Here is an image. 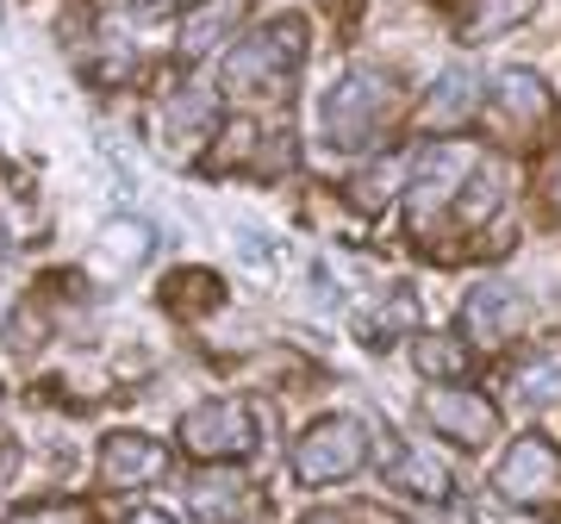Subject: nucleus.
I'll use <instances>...</instances> for the list:
<instances>
[{
	"label": "nucleus",
	"instance_id": "f257e3e1",
	"mask_svg": "<svg viewBox=\"0 0 561 524\" xmlns=\"http://www.w3.org/2000/svg\"><path fill=\"white\" fill-rule=\"evenodd\" d=\"M300 62H306V20H268L256 32H243L231 50H225V94L231 101H268L275 106L294 81H300Z\"/></svg>",
	"mask_w": 561,
	"mask_h": 524
},
{
	"label": "nucleus",
	"instance_id": "f03ea898",
	"mask_svg": "<svg viewBox=\"0 0 561 524\" xmlns=\"http://www.w3.org/2000/svg\"><path fill=\"white\" fill-rule=\"evenodd\" d=\"M393 101H400V76H387V69H343L331 88H324V138L337 144V150H368V144L381 138V125L393 119Z\"/></svg>",
	"mask_w": 561,
	"mask_h": 524
},
{
	"label": "nucleus",
	"instance_id": "7ed1b4c3",
	"mask_svg": "<svg viewBox=\"0 0 561 524\" xmlns=\"http://www.w3.org/2000/svg\"><path fill=\"white\" fill-rule=\"evenodd\" d=\"M368 468V431L350 412H331V419L306 424L300 444H294V481L300 487H337L356 481Z\"/></svg>",
	"mask_w": 561,
	"mask_h": 524
},
{
	"label": "nucleus",
	"instance_id": "20e7f679",
	"mask_svg": "<svg viewBox=\"0 0 561 524\" xmlns=\"http://www.w3.org/2000/svg\"><path fill=\"white\" fill-rule=\"evenodd\" d=\"M474 162L481 157H474L468 144H431V150H419L412 182H405V225H412V231H431V219L456 206L461 182L474 175Z\"/></svg>",
	"mask_w": 561,
	"mask_h": 524
},
{
	"label": "nucleus",
	"instance_id": "39448f33",
	"mask_svg": "<svg viewBox=\"0 0 561 524\" xmlns=\"http://www.w3.org/2000/svg\"><path fill=\"white\" fill-rule=\"evenodd\" d=\"M181 449L194 463H243L256 449V412L243 400H206L181 412Z\"/></svg>",
	"mask_w": 561,
	"mask_h": 524
},
{
	"label": "nucleus",
	"instance_id": "423d86ee",
	"mask_svg": "<svg viewBox=\"0 0 561 524\" xmlns=\"http://www.w3.org/2000/svg\"><path fill=\"white\" fill-rule=\"evenodd\" d=\"M213 132H219V101L206 94L201 81H175V88L157 101V144H162L169 162L201 157Z\"/></svg>",
	"mask_w": 561,
	"mask_h": 524
},
{
	"label": "nucleus",
	"instance_id": "0eeeda50",
	"mask_svg": "<svg viewBox=\"0 0 561 524\" xmlns=\"http://www.w3.org/2000/svg\"><path fill=\"white\" fill-rule=\"evenodd\" d=\"M493 493L505 505H542L549 493H561V449L542 431H524L493 468Z\"/></svg>",
	"mask_w": 561,
	"mask_h": 524
},
{
	"label": "nucleus",
	"instance_id": "6e6552de",
	"mask_svg": "<svg viewBox=\"0 0 561 524\" xmlns=\"http://www.w3.org/2000/svg\"><path fill=\"white\" fill-rule=\"evenodd\" d=\"M524 319H530V300L512 282H481L461 300V338L474 350H505L524 331Z\"/></svg>",
	"mask_w": 561,
	"mask_h": 524
},
{
	"label": "nucleus",
	"instance_id": "1a4fd4ad",
	"mask_svg": "<svg viewBox=\"0 0 561 524\" xmlns=\"http://www.w3.org/2000/svg\"><path fill=\"white\" fill-rule=\"evenodd\" d=\"M424 419L431 431H443L456 449H486L500 437V406L474 394V387H437L431 400H424Z\"/></svg>",
	"mask_w": 561,
	"mask_h": 524
},
{
	"label": "nucleus",
	"instance_id": "9d476101",
	"mask_svg": "<svg viewBox=\"0 0 561 524\" xmlns=\"http://www.w3.org/2000/svg\"><path fill=\"white\" fill-rule=\"evenodd\" d=\"M169 475V449L157 437H144V431H113L101 444V487L113 493H138V487L162 481Z\"/></svg>",
	"mask_w": 561,
	"mask_h": 524
},
{
	"label": "nucleus",
	"instance_id": "9b49d317",
	"mask_svg": "<svg viewBox=\"0 0 561 524\" xmlns=\"http://www.w3.org/2000/svg\"><path fill=\"white\" fill-rule=\"evenodd\" d=\"M387 487L405 493V500H419V505H449V500H456V475H449V463H443L431 444H412V437L393 449V463H387Z\"/></svg>",
	"mask_w": 561,
	"mask_h": 524
},
{
	"label": "nucleus",
	"instance_id": "f8f14e48",
	"mask_svg": "<svg viewBox=\"0 0 561 524\" xmlns=\"http://www.w3.org/2000/svg\"><path fill=\"white\" fill-rule=\"evenodd\" d=\"M243 20H250V0H194V13L181 20V62L219 57L243 32Z\"/></svg>",
	"mask_w": 561,
	"mask_h": 524
},
{
	"label": "nucleus",
	"instance_id": "ddd939ff",
	"mask_svg": "<svg viewBox=\"0 0 561 524\" xmlns=\"http://www.w3.org/2000/svg\"><path fill=\"white\" fill-rule=\"evenodd\" d=\"M474 119H481V81L468 76V69H443L419 106V125L424 132H461V125H474Z\"/></svg>",
	"mask_w": 561,
	"mask_h": 524
},
{
	"label": "nucleus",
	"instance_id": "4468645a",
	"mask_svg": "<svg viewBox=\"0 0 561 524\" xmlns=\"http://www.w3.org/2000/svg\"><path fill=\"white\" fill-rule=\"evenodd\" d=\"M493 113H500L505 125H518V132L542 125L549 119V81H542L537 69H500V76H493Z\"/></svg>",
	"mask_w": 561,
	"mask_h": 524
},
{
	"label": "nucleus",
	"instance_id": "2eb2a0df",
	"mask_svg": "<svg viewBox=\"0 0 561 524\" xmlns=\"http://www.w3.org/2000/svg\"><path fill=\"white\" fill-rule=\"evenodd\" d=\"M187 512H194V524H243L250 519V493L231 475H194L187 481Z\"/></svg>",
	"mask_w": 561,
	"mask_h": 524
},
{
	"label": "nucleus",
	"instance_id": "dca6fc26",
	"mask_svg": "<svg viewBox=\"0 0 561 524\" xmlns=\"http://www.w3.org/2000/svg\"><path fill=\"white\" fill-rule=\"evenodd\" d=\"M512 400L518 406H561V338L530 350V356L512 368Z\"/></svg>",
	"mask_w": 561,
	"mask_h": 524
},
{
	"label": "nucleus",
	"instance_id": "f3484780",
	"mask_svg": "<svg viewBox=\"0 0 561 524\" xmlns=\"http://www.w3.org/2000/svg\"><path fill=\"white\" fill-rule=\"evenodd\" d=\"M537 13V0H468L456 20V38L461 44H486V38H505L512 25H524Z\"/></svg>",
	"mask_w": 561,
	"mask_h": 524
},
{
	"label": "nucleus",
	"instance_id": "a211bd4d",
	"mask_svg": "<svg viewBox=\"0 0 561 524\" xmlns=\"http://www.w3.org/2000/svg\"><path fill=\"white\" fill-rule=\"evenodd\" d=\"M94 250H101V262L113 269V275H125V269L150 262V250H157V231H150L144 219H106L101 238H94Z\"/></svg>",
	"mask_w": 561,
	"mask_h": 524
},
{
	"label": "nucleus",
	"instance_id": "6ab92c4d",
	"mask_svg": "<svg viewBox=\"0 0 561 524\" xmlns=\"http://www.w3.org/2000/svg\"><path fill=\"white\" fill-rule=\"evenodd\" d=\"M412 368H419L424 381L456 387L468 375V350L456 338H443V331H412Z\"/></svg>",
	"mask_w": 561,
	"mask_h": 524
},
{
	"label": "nucleus",
	"instance_id": "aec40b11",
	"mask_svg": "<svg viewBox=\"0 0 561 524\" xmlns=\"http://www.w3.org/2000/svg\"><path fill=\"white\" fill-rule=\"evenodd\" d=\"M456 213H461V225H481V219H493L505 206V169H481L474 162V182H461V194H456Z\"/></svg>",
	"mask_w": 561,
	"mask_h": 524
},
{
	"label": "nucleus",
	"instance_id": "412c9836",
	"mask_svg": "<svg viewBox=\"0 0 561 524\" xmlns=\"http://www.w3.org/2000/svg\"><path fill=\"white\" fill-rule=\"evenodd\" d=\"M219 275H213V269H181L175 282L162 287V300L175 306V312H213V306H219Z\"/></svg>",
	"mask_w": 561,
	"mask_h": 524
},
{
	"label": "nucleus",
	"instance_id": "4be33fe9",
	"mask_svg": "<svg viewBox=\"0 0 561 524\" xmlns=\"http://www.w3.org/2000/svg\"><path fill=\"white\" fill-rule=\"evenodd\" d=\"M0 524H94V512L81 500H44V505H20L13 519H0Z\"/></svg>",
	"mask_w": 561,
	"mask_h": 524
},
{
	"label": "nucleus",
	"instance_id": "5701e85b",
	"mask_svg": "<svg viewBox=\"0 0 561 524\" xmlns=\"http://www.w3.org/2000/svg\"><path fill=\"white\" fill-rule=\"evenodd\" d=\"M175 7H181V0H131V20H144V25H150V20H169Z\"/></svg>",
	"mask_w": 561,
	"mask_h": 524
},
{
	"label": "nucleus",
	"instance_id": "b1692460",
	"mask_svg": "<svg viewBox=\"0 0 561 524\" xmlns=\"http://www.w3.org/2000/svg\"><path fill=\"white\" fill-rule=\"evenodd\" d=\"M542 201H549V213L561 219V162L549 169V175H542Z\"/></svg>",
	"mask_w": 561,
	"mask_h": 524
},
{
	"label": "nucleus",
	"instance_id": "393cba45",
	"mask_svg": "<svg viewBox=\"0 0 561 524\" xmlns=\"http://www.w3.org/2000/svg\"><path fill=\"white\" fill-rule=\"evenodd\" d=\"M125 524H175V519H162V512H150V505H144V512H131Z\"/></svg>",
	"mask_w": 561,
	"mask_h": 524
},
{
	"label": "nucleus",
	"instance_id": "a878e982",
	"mask_svg": "<svg viewBox=\"0 0 561 524\" xmlns=\"http://www.w3.org/2000/svg\"><path fill=\"white\" fill-rule=\"evenodd\" d=\"M300 524H343V519H337V512H306Z\"/></svg>",
	"mask_w": 561,
	"mask_h": 524
},
{
	"label": "nucleus",
	"instance_id": "bb28decb",
	"mask_svg": "<svg viewBox=\"0 0 561 524\" xmlns=\"http://www.w3.org/2000/svg\"><path fill=\"white\" fill-rule=\"evenodd\" d=\"M0 20H7V7H0Z\"/></svg>",
	"mask_w": 561,
	"mask_h": 524
}]
</instances>
